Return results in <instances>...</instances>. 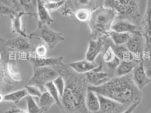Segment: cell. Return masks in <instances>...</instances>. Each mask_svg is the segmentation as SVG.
<instances>
[{"label": "cell", "instance_id": "6da1fadb", "mask_svg": "<svg viewBox=\"0 0 151 113\" xmlns=\"http://www.w3.org/2000/svg\"><path fill=\"white\" fill-rule=\"evenodd\" d=\"M88 89L111 98L124 106L141 102L143 97L142 91L136 87L133 81L132 72L127 75L113 77L101 85H91Z\"/></svg>", "mask_w": 151, "mask_h": 113}, {"label": "cell", "instance_id": "7a4b0ae2", "mask_svg": "<svg viewBox=\"0 0 151 113\" xmlns=\"http://www.w3.org/2000/svg\"><path fill=\"white\" fill-rule=\"evenodd\" d=\"M86 76H75L68 83L61 97V106L70 113H75L85 106V98L88 91Z\"/></svg>", "mask_w": 151, "mask_h": 113}, {"label": "cell", "instance_id": "3957f363", "mask_svg": "<svg viewBox=\"0 0 151 113\" xmlns=\"http://www.w3.org/2000/svg\"><path fill=\"white\" fill-rule=\"evenodd\" d=\"M117 18V14L111 8L101 5L91 11L88 25L91 40L109 36L111 26Z\"/></svg>", "mask_w": 151, "mask_h": 113}, {"label": "cell", "instance_id": "277c9868", "mask_svg": "<svg viewBox=\"0 0 151 113\" xmlns=\"http://www.w3.org/2000/svg\"><path fill=\"white\" fill-rule=\"evenodd\" d=\"M140 0H103V5L113 9L118 19L132 21L140 16ZM115 20V21H116Z\"/></svg>", "mask_w": 151, "mask_h": 113}, {"label": "cell", "instance_id": "5b68a950", "mask_svg": "<svg viewBox=\"0 0 151 113\" xmlns=\"http://www.w3.org/2000/svg\"><path fill=\"white\" fill-rule=\"evenodd\" d=\"M59 75V73L51 67L34 68L33 75L28 82L27 84L35 85L42 92H44L46 91L45 84L50 82H52Z\"/></svg>", "mask_w": 151, "mask_h": 113}, {"label": "cell", "instance_id": "8992f818", "mask_svg": "<svg viewBox=\"0 0 151 113\" xmlns=\"http://www.w3.org/2000/svg\"><path fill=\"white\" fill-rule=\"evenodd\" d=\"M103 5V0H66L63 6V15L72 16L79 10L87 9L93 11Z\"/></svg>", "mask_w": 151, "mask_h": 113}, {"label": "cell", "instance_id": "52a82bcc", "mask_svg": "<svg viewBox=\"0 0 151 113\" xmlns=\"http://www.w3.org/2000/svg\"><path fill=\"white\" fill-rule=\"evenodd\" d=\"M30 36V38L37 36L42 38L50 49H53L60 42L65 40L62 33L55 31L45 24L39 25L37 34H32Z\"/></svg>", "mask_w": 151, "mask_h": 113}, {"label": "cell", "instance_id": "ba28073f", "mask_svg": "<svg viewBox=\"0 0 151 113\" xmlns=\"http://www.w3.org/2000/svg\"><path fill=\"white\" fill-rule=\"evenodd\" d=\"M145 41V56L151 57V0H147L145 13L140 24Z\"/></svg>", "mask_w": 151, "mask_h": 113}, {"label": "cell", "instance_id": "9c48e42d", "mask_svg": "<svg viewBox=\"0 0 151 113\" xmlns=\"http://www.w3.org/2000/svg\"><path fill=\"white\" fill-rule=\"evenodd\" d=\"M126 46L134 55L135 60L140 62L143 60L145 56V41L140 31L131 33V38Z\"/></svg>", "mask_w": 151, "mask_h": 113}, {"label": "cell", "instance_id": "30bf717a", "mask_svg": "<svg viewBox=\"0 0 151 113\" xmlns=\"http://www.w3.org/2000/svg\"><path fill=\"white\" fill-rule=\"evenodd\" d=\"M109 36H103L97 40H91L89 42L85 54V60L94 62L99 54L103 53L106 45V40Z\"/></svg>", "mask_w": 151, "mask_h": 113}, {"label": "cell", "instance_id": "8fae6325", "mask_svg": "<svg viewBox=\"0 0 151 113\" xmlns=\"http://www.w3.org/2000/svg\"><path fill=\"white\" fill-rule=\"evenodd\" d=\"M104 62L102 61L98 65V68L85 74L88 83L91 86L97 87L107 82L110 78L109 74L103 71Z\"/></svg>", "mask_w": 151, "mask_h": 113}, {"label": "cell", "instance_id": "7c38bea8", "mask_svg": "<svg viewBox=\"0 0 151 113\" xmlns=\"http://www.w3.org/2000/svg\"><path fill=\"white\" fill-rule=\"evenodd\" d=\"M132 77L136 87L142 91L148 84L151 83V79L147 75L143 60L140 61L134 68L132 72Z\"/></svg>", "mask_w": 151, "mask_h": 113}, {"label": "cell", "instance_id": "4fadbf2b", "mask_svg": "<svg viewBox=\"0 0 151 113\" xmlns=\"http://www.w3.org/2000/svg\"><path fill=\"white\" fill-rule=\"evenodd\" d=\"M64 57H31L29 60L34 68L41 67H51L53 66H63Z\"/></svg>", "mask_w": 151, "mask_h": 113}, {"label": "cell", "instance_id": "5bb4252c", "mask_svg": "<svg viewBox=\"0 0 151 113\" xmlns=\"http://www.w3.org/2000/svg\"><path fill=\"white\" fill-rule=\"evenodd\" d=\"M97 95L100 104V109L99 112L114 113L120 111L124 107V106L118 103L111 98L107 97L101 95Z\"/></svg>", "mask_w": 151, "mask_h": 113}, {"label": "cell", "instance_id": "9a60e30c", "mask_svg": "<svg viewBox=\"0 0 151 113\" xmlns=\"http://www.w3.org/2000/svg\"><path fill=\"white\" fill-rule=\"evenodd\" d=\"M121 60L118 58L114 52L111 44L106 45L103 52L102 62L105 63L111 71H115Z\"/></svg>", "mask_w": 151, "mask_h": 113}, {"label": "cell", "instance_id": "2e32d148", "mask_svg": "<svg viewBox=\"0 0 151 113\" xmlns=\"http://www.w3.org/2000/svg\"><path fill=\"white\" fill-rule=\"evenodd\" d=\"M98 65L95 61L91 62L86 60L73 62L68 64L69 67L79 74H85L98 68Z\"/></svg>", "mask_w": 151, "mask_h": 113}, {"label": "cell", "instance_id": "e0dca14e", "mask_svg": "<svg viewBox=\"0 0 151 113\" xmlns=\"http://www.w3.org/2000/svg\"><path fill=\"white\" fill-rule=\"evenodd\" d=\"M22 9L17 1L0 0V16H12Z\"/></svg>", "mask_w": 151, "mask_h": 113}, {"label": "cell", "instance_id": "ac0fdd59", "mask_svg": "<svg viewBox=\"0 0 151 113\" xmlns=\"http://www.w3.org/2000/svg\"><path fill=\"white\" fill-rule=\"evenodd\" d=\"M137 30V26L131 21L126 19H118L114 22L111 31L119 33H131Z\"/></svg>", "mask_w": 151, "mask_h": 113}, {"label": "cell", "instance_id": "d6986e66", "mask_svg": "<svg viewBox=\"0 0 151 113\" xmlns=\"http://www.w3.org/2000/svg\"><path fill=\"white\" fill-rule=\"evenodd\" d=\"M30 15L29 14L24 12L22 10L18 11L17 13L11 16L12 18V27L13 32L19 34L20 36L23 38H30V36L27 35L25 32V30L22 28V22L21 18L23 15Z\"/></svg>", "mask_w": 151, "mask_h": 113}, {"label": "cell", "instance_id": "ffe728a7", "mask_svg": "<svg viewBox=\"0 0 151 113\" xmlns=\"http://www.w3.org/2000/svg\"><path fill=\"white\" fill-rule=\"evenodd\" d=\"M85 106L91 113H98L100 109V104L98 95L93 90L88 89L85 98Z\"/></svg>", "mask_w": 151, "mask_h": 113}, {"label": "cell", "instance_id": "44dd1931", "mask_svg": "<svg viewBox=\"0 0 151 113\" xmlns=\"http://www.w3.org/2000/svg\"><path fill=\"white\" fill-rule=\"evenodd\" d=\"M37 16L39 19V25L45 24L49 26L53 22V19L51 18L50 12L41 0H38Z\"/></svg>", "mask_w": 151, "mask_h": 113}, {"label": "cell", "instance_id": "7402d4cb", "mask_svg": "<svg viewBox=\"0 0 151 113\" xmlns=\"http://www.w3.org/2000/svg\"><path fill=\"white\" fill-rule=\"evenodd\" d=\"M139 62L135 60L131 61L121 60L119 65L116 68L115 74L116 76L127 75L131 74L134 68Z\"/></svg>", "mask_w": 151, "mask_h": 113}, {"label": "cell", "instance_id": "603a6c76", "mask_svg": "<svg viewBox=\"0 0 151 113\" xmlns=\"http://www.w3.org/2000/svg\"><path fill=\"white\" fill-rule=\"evenodd\" d=\"M111 45L113 49L115 55L120 60L125 61L135 60L134 55L132 53L129 51L126 45L118 46L114 45L112 43Z\"/></svg>", "mask_w": 151, "mask_h": 113}, {"label": "cell", "instance_id": "cb8c5ba5", "mask_svg": "<svg viewBox=\"0 0 151 113\" xmlns=\"http://www.w3.org/2000/svg\"><path fill=\"white\" fill-rule=\"evenodd\" d=\"M18 3L24 12L30 16H37L38 0H18Z\"/></svg>", "mask_w": 151, "mask_h": 113}, {"label": "cell", "instance_id": "d4e9b609", "mask_svg": "<svg viewBox=\"0 0 151 113\" xmlns=\"http://www.w3.org/2000/svg\"><path fill=\"white\" fill-rule=\"evenodd\" d=\"M109 38L114 45H126L131 38V33H119L111 31L109 33Z\"/></svg>", "mask_w": 151, "mask_h": 113}, {"label": "cell", "instance_id": "484cf974", "mask_svg": "<svg viewBox=\"0 0 151 113\" xmlns=\"http://www.w3.org/2000/svg\"><path fill=\"white\" fill-rule=\"evenodd\" d=\"M54 103H56L54 98L47 91L43 92L40 97H39L38 105L43 112L47 111Z\"/></svg>", "mask_w": 151, "mask_h": 113}, {"label": "cell", "instance_id": "4316f807", "mask_svg": "<svg viewBox=\"0 0 151 113\" xmlns=\"http://www.w3.org/2000/svg\"><path fill=\"white\" fill-rule=\"evenodd\" d=\"M27 95V92L25 88L17 90L4 95V101L18 104L23 98L26 97Z\"/></svg>", "mask_w": 151, "mask_h": 113}, {"label": "cell", "instance_id": "83f0119b", "mask_svg": "<svg viewBox=\"0 0 151 113\" xmlns=\"http://www.w3.org/2000/svg\"><path fill=\"white\" fill-rule=\"evenodd\" d=\"M45 89L51 96L54 98L55 102L58 104V105L61 107V99L60 96L59 95V92L55 86L53 82H50L47 83L45 85Z\"/></svg>", "mask_w": 151, "mask_h": 113}, {"label": "cell", "instance_id": "f1b7e54d", "mask_svg": "<svg viewBox=\"0 0 151 113\" xmlns=\"http://www.w3.org/2000/svg\"><path fill=\"white\" fill-rule=\"evenodd\" d=\"M27 110L29 113H42L43 111L38 105V103L34 100L33 97L27 95L26 97Z\"/></svg>", "mask_w": 151, "mask_h": 113}, {"label": "cell", "instance_id": "f546056e", "mask_svg": "<svg viewBox=\"0 0 151 113\" xmlns=\"http://www.w3.org/2000/svg\"><path fill=\"white\" fill-rule=\"evenodd\" d=\"M91 11L87 9H81L77 11L74 15L76 19L81 22H88L91 18Z\"/></svg>", "mask_w": 151, "mask_h": 113}, {"label": "cell", "instance_id": "4dcf8cb0", "mask_svg": "<svg viewBox=\"0 0 151 113\" xmlns=\"http://www.w3.org/2000/svg\"><path fill=\"white\" fill-rule=\"evenodd\" d=\"M53 84L56 87V89L58 90L59 95L60 96L61 99V97L63 96L65 88V82L64 78L61 75L58 76L56 77L53 81Z\"/></svg>", "mask_w": 151, "mask_h": 113}, {"label": "cell", "instance_id": "1f68e13d", "mask_svg": "<svg viewBox=\"0 0 151 113\" xmlns=\"http://www.w3.org/2000/svg\"><path fill=\"white\" fill-rule=\"evenodd\" d=\"M23 36L21 38H16L13 40L12 43L15 46L16 48L20 49V50H26L30 48V45L29 43L22 38Z\"/></svg>", "mask_w": 151, "mask_h": 113}, {"label": "cell", "instance_id": "d6a6232c", "mask_svg": "<svg viewBox=\"0 0 151 113\" xmlns=\"http://www.w3.org/2000/svg\"><path fill=\"white\" fill-rule=\"evenodd\" d=\"M25 89L27 92L28 95H30L33 97L39 98L40 97L43 93L38 87L35 85L27 84L25 86Z\"/></svg>", "mask_w": 151, "mask_h": 113}, {"label": "cell", "instance_id": "836d02e7", "mask_svg": "<svg viewBox=\"0 0 151 113\" xmlns=\"http://www.w3.org/2000/svg\"><path fill=\"white\" fill-rule=\"evenodd\" d=\"M65 1H62V2H59L46 3V4H45V6L46 9L48 10L49 12L55 11L58 10L59 8L62 7L64 5Z\"/></svg>", "mask_w": 151, "mask_h": 113}, {"label": "cell", "instance_id": "e575fe53", "mask_svg": "<svg viewBox=\"0 0 151 113\" xmlns=\"http://www.w3.org/2000/svg\"><path fill=\"white\" fill-rule=\"evenodd\" d=\"M143 61L147 75L151 79V57L144 56Z\"/></svg>", "mask_w": 151, "mask_h": 113}, {"label": "cell", "instance_id": "d590c367", "mask_svg": "<svg viewBox=\"0 0 151 113\" xmlns=\"http://www.w3.org/2000/svg\"><path fill=\"white\" fill-rule=\"evenodd\" d=\"M47 54V48L45 45H39L35 49V56L38 57H45Z\"/></svg>", "mask_w": 151, "mask_h": 113}, {"label": "cell", "instance_id": "8d00e7d4", "mask_svg": "<svg viewBox=\"0 0 151 113\" xmlns=\"http://www.w3.org/2000/svg\"><path fill=\"white\" fill-rule=\"evenodd\" d=\"M141 102H136L129 106V107L123 111L121 113H133L136 107L140 104Z\"/></svg>", "mask_w": 151, "mask_h": 113}, {"label": "cell", "instance_id": "74e56055", "mask_svg": "<svg viewBox=\"0 0 151 113\" xmlns=\"http://www.w3.org/2000/svg\"><path fill=\"white\" fill-rule=\"evenodd\" d=\"M5 113H29L27 110H24L17 108L16 106H13L10 110H7Z\"/></svg>", "mask_w": 151, "mask_h": 113}, {"label": "cell", "instance_id": "f35d334b", "mask_svg": "<svg viewBox=\"0 0 151 113\" xmlns=\"http://www.w3.org/2000/svg\"><path fill=\"white\" fill-rule=\"evenodd\" d=\"M44 4L51 3V2H59L62 1H65L66 0H41Z\"/></svg>", "mask_w": 151, "mask_h": 113}, {"label": "cell", "instance_id": "ab89813d", "mask_svg": "<svg viewBox=\"0 0 151 113\" xmlns=\"http://www.w3.org/2000/svg\"><path fill=\"white\" fill-rule=\"evenodd\" d=\"M4 101V95L0 93V103Z\"/></svg>", "mask_w": 151, "mask_h": 113}, {"label": "cell", "instance_id": "60d3db41", "mask_svg": "<svg viewBox=\"0 0 151 113\" xmlns=\"http://www.w3.org/2000/svg\"><path fill=\"white\" fill-rule=\"evenodd\" d=\"M148 113H151V109L149 111V112H148Z\"/></svg>", "mask_w": 151, "mask_h": 113}, {"label": "cell", "instance_id": "b9f144b4", "mask_svg": "<svg viewBox=\"0 0 151 113\" xmlns=\"http://www.w3.org/2000/svg\"><path fill=\"white\" fill-rule=\"evenodd\" d=\"M14 1H17V0H14Z\"/></svg>", "mask_w": 151, "mask_h": 113}]
</instances>
